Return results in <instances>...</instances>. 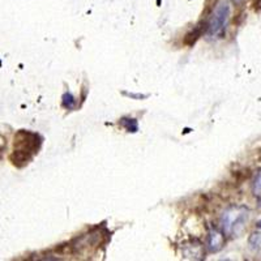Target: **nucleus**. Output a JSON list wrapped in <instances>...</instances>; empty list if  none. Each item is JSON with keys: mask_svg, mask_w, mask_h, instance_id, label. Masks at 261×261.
Returning <instances> with one entry per match:
<instances>
[{"mask_svg": "<svg viewBox=\"0 0 261 261\" xmlns=\"http://www.w3.org/2000/svg\"><path fill=\"white\" fill-rule=\"evenodd\" d=\"M39 146H41V137L38 135L28 130H20L15 136L11 161L15 166H25L32 161L33 155L38 153Z\"/></svg>", "mask_w": 261, "mask_h": 261, "instance_id": "obj_1", "label": "nucleus"}, {"mask_svg": "<svg viewBox=\"0 0 261 261\" xmlns=\"http://www.w3.org/2000/svg\"><path fill=\"white\" fill-rule=\"evenodd\" d=\"M249 218V212L246 208H230L222 216L223 232L230 237H239L246 228Z\"/></svg>", "mask_w": 261, "mask_h": 261, "instance_id": "obj_2", "label": "nucleus"}, {"mask_svg": "<svg viewBox=\"0 0 261 261\" xmlns=\"http://www.w3.org/2000/svg\"><path fill=\"white\" fill-rule=\"evenodd\" d=\"M228 17H230V7L227 4L223 3L220 7H217L208 25V36L211 38L217 39L223 37L227 28Z\"/></svg>", "mask_w": 261, "mask_h": 261, "instance_id": "obj_3", "label": "nucleus"}, {"mask_svg": "<svg viewBox=\"0 0 261 261\" xmlns=\"http://www.w3.org/2000/svg\"><path fill=\"white\" fill-rule=\"evenodd\" d=\"M225 244V232H221L216 228H213L208 234V241H206V247L211 252H218L221 251Z\"/></svg>", "mask_w": 261, "mask_h": 261, "instance_id": "obj_4", "label": "nucleus"}, {"mask_svg": "<svg viewBox=\"0 0 261 261\" xmlns=\"http://www.w3.org/2000/svg\"><path fill=\"white\" fill-rule=\"evenodd\" d=\"M183 255L187 258H200L202 256V248L200 243H191L184 247Z\"/></svg>", "mask_w": 261, "mask_h": 261, "instance_id": "obj_5", "label": "nucleus"}, {"mask_svg": "<svg viewBox=\"0 0 261 261\" xmlns=\"http://www.w3.org/2000/svg\"><path fill=\"white\" fill-rule=\"evenodd\" d=\"M120 124L128 130V132H137L139 129V125H137L136 119H128V118H123L120 120Z\"/></svg>", "mask_w": 261, "mask_h": 261, "instance_id": "obj_6", "label": "nucleus"}, {"mask_svg": "<svg viewBox=\"0 0 261 261\" xmlns=\"http://www.w3.org/2000/svg\"><path fill=\"white\" fill-rule=\"evenodd\" d=\"M63 106L67 109V110H73L76 107V99H74L73 95L71 93H65L63 95Z\"/></svg>", "mask_w": 261, "mask_h": 261, "instance_id": "obj_7", "label": "nucleus"}, {"mask_svg": "<svg viewBox=\"0 0 261 261\" xmlns=\"http://www.w3.org/2000/svg\"><path fill=\"white\" fill-rule=\"evenodd\" d=\"M249 246L253 249H261V232H255L249 238Z\"/></svg>", "mask_w": 261, "mask_h": 261, "instance_id": "obj_8", "label": "nucleus"}, {"mask_svg": "<svg viewBox=\"0 0 261 261\" xmlns=\"http://www.w3.org/2000/svg\"><path fill=\"white\" fill-rule=\"evenodd\" d=\"M253 193L258 196V197H261V171L258 172L255 181H253Z\"/></svg>", "mask_w": 261, "mask_h": 261, "instance_id": "obj_9", "label": "nucleus"}, {"mask_svg": "<svg viewBox=\"0 0 261 261\" xmlns=\"http://www.w3.org/2000/svg\"><path fill=\"white\" fill-rule=\"evenodd\" d=\"M256 226H257V227H258V228H261V220H260V221H258V222H257V223H256Z\"/></svg>", "mask_w": 261, "mask_h": 261, "instance_id": "obj_10", "label": "nucleus"}, {"mask_svg": "<svg viewBox=\"0 0 261 261\" xmlns=\"http://www.w3.org/2000/svg\"><path fill=\"white\" fill-rule=\"evenodd\" d=\"M232 2H234V3H242L243 0H232Z\"/></svg>", "mask_w": 261, "mask_h": 261, "instance_id": "obj_11", "label": "nucleus"}]
</instances>
